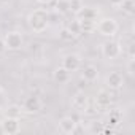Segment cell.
<instances>
[{
    "label": "cell",
    "instance_id": "29",
    "mask_svg": "<svg viewBox=\"0 0 135 135\" xmlns=\"http://www.w3.org/2000/svg\"><path fill=\"white\" fill-rule=\"evenodd\" d=\"M0 103H2V99H0Z\"/></svg>",
    "mask_w": 135,
    "mask_h": 135
},
{
    "label": "cell",
    "instance_id": "8",
    "mask_svg": "<svg viewBox=\"0 0 135 135\" xmlns=\"http://www.w3.org/2000/svg\"><path fill=\"white\" fill-rule=\"evenodd\" d=\"M59 130L62 133H75L76 132V121L75 118L72 116H64L60 121H59Z\"/></svg>",
    "mask_w": 135,
    "mask_h": 135
},
{
    "label": "cell",
    "instance_id": "16",
    "mask_svg": "<svg viewBox=\"0 0 135 135\" xmlns=\"http://www.w3.org/2000/svg\"><path fill=\"white\" fill-rule=\"evenodd\" d=\"M78 21H80L81 32L88 33V32H92V30H95V21H91V19H78Z\"/></svg>",
    "mask_w": 135,
    "mask_h": 135
},
{
    "label": "cell",
    "instance_id": "22",
    "mask_svg": "<svg viewBox=\"0 0 135 135\" xmlns=\"http://www.w3.org/2000/svg\"><path fill=\"white\" fill-rule=\"evenodd\" d=\"M59 38H60V40H64V41H70V40H73V38H75V35H73L69 29L65 27V29H62V30L59 32Z\"/></svg>",
    "mask_w": 135,
    "mask_h": 135
},
{
    "label": "cell",
    "instance_id": "27",
    "mask_svg": "<svg viewBox=\"0 0 135 135\" xmlns=\"http://www.w3.org/2000/svg\"><path fill=\"white\" fill-rule=\"evenodd\" d=\"M0 122H2V111H0Z\"/></svg>",
    "mask_w": 135,
    "mask_h": 135
},
{
    "label": "cell",
    "instance_id": "23",
    "mask_svg": "<svg viewBox=\"0 0 135 135\" xmlns=\"http://www.w3.org/2000/svg\"><path fill=\"white\" fill-rule=\"evenodd\" d=\"M133 65H135V59H129V62H127V73H129L130 76H133V73H135Z\"/></svg>",
    "mask_w": 135,
    "mask_h": 135
},
{
    "label": "cell",
    "instance_id": "20",
    "mask_svg": "<svg viewBox=\"0 0 135 135\" xmlns=\"http://www.w3.org/2000/svg\"><path fill=\"white\" fill-rule=\"evenodd\" d=\"M119 8H121L122 11H126V13L132 15V13H133V8H135V5H133V0H122V2H121V5H119Z\"/></svg>",
    "mask_w": 135,
    "mask_h": 135
},
{
    "label": "cell",
    "instance_id": "2",
    "mask_svg": "<svg viewBox=\"0 0 135 135\" xmlns=\"http://www.w3.org/2000/svg\"><path fill=\"white\" fill-rule=\"evenodd\" d=\"M95 29L103 37H114L116 32H118V29H119V26H118L116 19H113V18H103V19H100L95 24Z\"/></svg>",
    "mask_w": 135,
    "mask_h": 135
},
{
    "label": "cell",
    "instance_id": "9",
    "mask_svg": "<svg viewBox=\"0 0 135 135\" xmlns=\"http://www.w3.org/2000/svg\"><path fill=\"white\" fill-rule=\"evenodd\" d=\"M124 84V76L119 72H110L107 76V86L110 89H121Z\"/></svg>",
    "mask_w": 135,
    "mask_h": 135
},
{
    "label": "cell",
    "instance_id": "12",
    "mask_svg": "<svg viewBox=\"0 0 135 135\" xmlns=\"http://www.w3.org/2000/svg\"><path fill=\"white\" fill-rule=\"evenodd\" d=\"M72 105H73V108H76L80 111H86V108H88V95L84 92H81V91L76 92L73 95V99H72Z\"/></svg>",
    "mask_w": 135,
    "mask_h": 135
},
{
    "label": "cell",
    "instance_id": "19",
    "mask_svg": "<svg viewBox=\"0 0 135 135\" xmlns=\"http://www.w3.org/2000/svg\"><path fill=\"white\" fill-rule=\"evenodd\" d=\"M83 7H84V5H83L81 0H69V10H70L73 15H76Z\"/></svg>",
    "mask_w": 135,
    "mask_h": 135
},
{
    "label": "cell",
    "instance_id": "17",
    "mask_svg": "<svg viewBox=\"0 0 135 135\" xmlns=\"http://www.w3.org/2000/svg\"><path fill=\"white\" fill-rule=\"evenodd\" d=\"M56 11L59 15L70 13V10H69V0H57V2H56Z\"/></svg>",
    "mask_w": 135,
    "mask_h": 135
},
{
    "label": "cell",
    "instance_id": "26",
    "mask_svg": "<svg viewBox=\"0 0 135 135\" xmlns=\"http://www.w3.org/2000/svg\"><path fill=\"white\" fill-rule=\"evenodd\" d=\"M37 2H38V3H41V5H48L51 0H37Z\"/></svg>",
    "mask_w": 135,
    "mask_h": 135
},
{
    "label": "cell",
    "instance_id": "6",
    "mask_svg": "<svg viewBox=\"0 0 135 135\" xmlns=\"http://www.w3.org/2000/svg\"><path fill=\"white\" fill-rule=\"evenodd\" d=\"M62 67L69 72H76L81 67V57L78 54H67L62 59Z\"/></svg>",
    "mask_w": 135,
    "mask_h": 135
},
{
    "label": "cell",
    "instance_id": "4",
    "mask_svg": "<svg viewBox=\"0 0 135 135\" xmlns=\"http://www.w3.org/2000/svg\"><path fill=\"white\" fill-rule=\"evenodd\" d=\"M121 54V46L118 41H113V40H108L102 45V56L107 57V59H116L119 57Z\"/></svg>",
    "mask_w": 135,
    "mask_h": 135
},
{
    "label": "cell",
    "instance_id": "3",
    "mask_svg": "<svg viewBox=\"0 0 135 135\" xmlns=\"http://www.w3.org/2000/svg\"><path fill=\"white\" fill-rule=\"evenodd\" d=\"M3 41H5L7 49H11V51H18L24 45V38H22V35L19 32H8L3 37Z\"/></svg>",
    "mask_w": 135,
    "mask_h": 135
},
{
    "label": "cell",
    "instance_id": "25",
    "mask_svg": "<svg viewBox=\"0 0 135 135\" xmlns=\"http://www.w3.org/2000/svg\"><path fill=\"white\" fill-rule=\"evenodd\" d=\"M108 2L113 5V7H119L121 5V2H122V0H108Z\"/></svg>",
    "mask_w": 135,
    "mask_h": 135
},
{
    "label": "cell",
    "instance_id": "14",
    "mask_svg": "<svg viewBox=\"0 0 135 135\" xmlns=\"http://www.w3.org/2000/svg\"><path fill=\"white\" fill-rule=\"evenodd\" d=\"M97 16H99V10L91 8V7H83L76 13V19H91V21H94Z\"/></svg>",
    "mask_w": 135,
    "mask_h": 135
},
{
    "label": "cell",
    "instance_id": "13",
    "mask_svg": "<svg viewBox=\"0 0 135 135\" xmlns=\"http://www.w3.org/2000/svg\"><path fill=\"white\" fill-rule=\"evenodd\" d=\"M52 78H54V81H57L59 84L69 83V81H70V72L65 70L64 67H57V69L54 70V73H52Z\"/></svg>",
    "mask_w": 135,
    "mask_h": 135
},
{
    "label": "cell",
    "instance_id": "10",
    "mask_svg": "<svg viewBox=\"0 0 135 135\" xmlns=\"http://www.w3.org/2000/svg\"><path fill=\"white\" fill-rule=\"evenodd\" d=\"M95 105H97L100 110L108 108V107L111 105V94H110L108 91H105V89L99 91L97 95H95Z\"/></svg>",
    "mask_w": 135,
    "mask_h": 135
},
{
    "label": "cell",
    "instance_id": "11",
    "mask_svg": "<svg viewBox=\"0 0 135 135\" xmlns=\"http://www.w3.org/2000/svg\"><path fill=\"white\" fill-rule=\"evenodd\" d=\"M81 76H83L84 81H89V83L95 81V80L99 78V70H97V67L92 65V64L84 65V67H83V72H81Z\"/></svg>",
    "mask_w": 135,
    "mask_h": 135
},
{
    "label": "cell",
    "instance_id": "7",
    "mask_svg": "<svg viewBox=\"0 0 135 135\" xmlns=\"http://www.w3.org/2000/svg\"><path fill=\"white\" fill-rule=\"evenodd\" d=\"M21 130V124H19V119L16 118H3L2 119V132L3 133H8V135H15Z\"/></svg>",
    "mask_w": 135,
    "mask_h": 135
},
{
    "label": "cell",
    "instance_id": "1",
    "mask_svg": "<svg viewBox=\"0 0 135 135\" xmlns=\"http://www.w3.org/2000/svg\"><path fill=\"white\" fill-rule=\"evenodd\" d=\"M27 22H29V27L33 32L41 33V32L46 30V27L49 24V15L45 10H35L27 16Z\"/></svg>",
    "mask_w": 135,
    "mask_h": 135
},
{
    "label": "cell",
    "instance_id": "15",
    "mask_svg": "<svg viewBox=\"0 0 135 135\" xmlns=\"http://www.w3.org/2000/svg\"><path fill=\"white\" fill-rule=\"evenodd\" d=\"M21 114H22V108L19 105H16V103L8 105L7 110H5V113H3V116H7V118H16V119H19Z\"/></svg>",
    "mask_w": 135,
    "mask_h": 135
},
{
    "label": "cell",
    "instance_id": "5",
    "mask_svg": "<svg viewBox=\"0 0 135 135\" xmlns=\"http://www.w3.org/2000/svg\"><path fill=\"white\" fill-rule=\"evenodd\" d=\"M41 110V100L37 95H29L24 99L22 102V111L29 113V114H35Z\"/></svg>",
    "mask_w": 135,
    "mask_h": 135
},
{
    "label": "cell",
    "instance_id": "18",
    "mask_svg": "<svg viewBox=\"0 0 135 135\" xmlns=\"http://www.w3.org/2000/svg\"><path fill=\"white\" fill-rule=\"evenodd\" d=\"M119 122H121V113H119V111H113V113H110V118H108V124H110V127H118Z\"/></svg>",
    "mask_w": 135,
    "mask_h": 135
},
{
    "label": "cell",
    "instance_id": "21",
    "mask_svg": "<svg viewBox=\"0 0 135 135\" xmlns=\"http://www.w3.org/2000/svg\"><path fill=\"white\" fill-rule=\"evenodd\" d=\"M67 29H69V30H70L75 37L81 33V27H80V21H78V19H73V21L69 24V27H67Z\"/></svg>",
    "mask_w": 135,
    "mask_h": 135
},
{
    "label": "cell",
    "instance_id": "28",
    "mask_svg": "<svg viewBox=\"0 0 135 135\" xmlns=\"http://www.w3.org/2000/svg\"><path fill=\"white\" fill-rule=\"evenodd\" d=\"M0 92H2V86H0Z\"/></svg>",
    "mask_w": 135,
    "mask_h": 135
},
{
    "label": "cell",
    "instance_id": "24",
    "mask_svg": "<svg viewBox=\"0 0 135 135\" xmlns=\"http://www.w3.org/2000/svg\"><path fill=\"white\" fill-rule=\"evenodd\" d=\"M5 49H7L5 41H3V38H0V54H3V52H5Z\"/></svg>",
    "mask_w": 135,
    "mask_h": 135
}]
</instances>
